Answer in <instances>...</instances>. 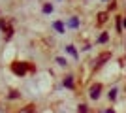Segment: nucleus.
<instances>
[{
  "instance_id": "f257e3e1",
  "label": "nucleus",
  "mask_w": 126,
  "mask_h": 113,
  "mask_svg": "<svg viewBox=\"0 0 126 113\" xmlns=\"http://www.w3.org/2000/svg\"><path fill=\"white\" fill-rule=\"evenodd\" d=\"M28 68H30V66L26 64V62H13V64H11V72L15 75H25Z\"/></svg>"
},
{
  "instance_id": "f03ea898",
  "label": "nucleus",
  "mask_w": 126,
  "mask_h": 113,
  "mask_svg": "<svg viewBox=\"0 0 126 113\" xmlns=\"http://www.w3.org/2000/svg\"><path fill=\"white\" fill-rule=\"evenodd\" d=\"M100 92H102V85H100V83H96V85H92V87H90L89 96L92 98V100H98V98H100Z\"/></svg>"
},
{
  "instance_id": "7ed1b4c3",
  "label": "nucleus",
  "mask_w": 126,
  "mask_h": 113,
  "mask_svg": "<svg viewBox=\"0 0 126 113\" xmlns=\"http://www.w3.org/2000/svg\"><path fill=\"white\" fill-rule=\"evenodd\" d=\"M53 28H55L58 34H64V30H66V28H64V25H62L60 21H55V23H53Z\"/></svg>"
},
{
  "instance_id": "20e7f679",
  "label": "nucleus",
  "mask_w": 126,
  "mask_h": 113,
  "mask_svg": "<svg viewBox=\"0 0 126 113\" xmlns=\"http://www.w3.org/2000/svg\"><path fill=\"white\" fill-rule=\"evenodd\" d=\"M109 57H111L109 53H104V55H102V57H100V59L96 60V68H98V66H102V62H105V60L109 59Z\"/></svg>"
},
{
  "instance_id": "39448f33",
  "label": "nucleus",
  "mask_w": 126,
  "mask_h": 113,
  "mask_svg": "<svg viewBox=\"0 0 126 113\" xmlns=\"http://www.w3.org/2000/svg\"><path fill=\"white\" fill-rule=\"evenodd\" d=\"M74 77H72V75H68V77H66V79H64V87H68V89H74Z\"/></svg>"
},
{
  "instance_id": "423d86ee",
  "label": "nucleus",
  "mask_w": 126,
  "mask_h": 113,
  "mask_svg": "<svg viewBox=\"0 0 126 113\" xmlns=\"http://www.w3.org/2000/svg\"><path fill=\"white\" fill-rule=\"evenodd\" d=\"M105 21H107V13H105V11H102V13H98V23H100V25H104Z\"/></svg>"
},
{
  "instance_id": "0eeeda50",
  "label": "nucleus",
  "mask_w": 126,
  "mask_h": 113,
  "mask_svg": "<svg viewBox=\"0 0 126 113\" xmlns=\"http://www.w3.org/2000/svg\"><path fill=\"white\" fill-rule=\"evenodd\" d=\"M68 27H72V28H77L79 27V21H77V17H72L68 21Z\"/></svg>"
},
{
  "instance_id": "6e6552de",
  "label": "nucleus",
  "mask_w": 126,
  "mask_h": 113,
  "mask_svg": "<svg viewBox=\"0 0 126 113\" xmlns=\"http://www.w3.org/2000/svg\"><path fill=\"white\" fill-rule=\"evenodd\" d=\"M66 49H68V53L72 55L74 59H77V51H75V47H74V45H68V47H66Z\"/></svg>"
},
{
  "instance_id": "1a4fd4ad",
  "label": "nucleus",
  "mask_w": 126,
  "mask_h": 113,
  "mask_svg": "<svg viewBox=\"0 0 126 113\" xmlns=\"http://www.w3.org/2000/svg\"><path fill=\"white\" fill-rule=\"evenodd\" d=\"M51 11H53V4L45 2V4H43V13H51Z\"/></svg>"
},
{
  "instance_id": "9d476101",
  "label": "nucleus",
  "mask_w": 126,
  "mask_h": 113,
  "mask_svg": "<svg viewBox=\"0 0 126 113\" xmlns=\"http://www.w3.org/2000/svg\"><path fill=\"white\" fill-rule=\"evenodd\" d=\"M19 113H34V106H26V108L21 109Z\"/></svg>"
},
{
  "instance_id": "9b49d317",
  "label": "nucleus",
  "mask_w": 126,
  "mask_h": 113,
  "mask_svg": "<svg viewBox=\"0 0 126 113\" xmlns=\"http://www.w3.org/2000/svg\"><path fill=\"white\" fill-rule=\"evenodd\" d=\"M117 30H122V17H117Z\"/></svg>"
},
{
  "instance_id": "f8f14e48",
  "label": "nucleus",
  "mask_w": 126,
  "mask_h": 113,
  "mask_svg": "<svg viewBox=\"0 0 126 113\" xmlns=\"http://www.w3.org/2000/svg\"><path fill=\"white\" fill-rule=\"evenodd\" d=\"M115 98H117V89H113V91L109 92V100H111V102H113Z\"/></svg>"
},
{
  "instance_id": "ddd939ff",
  "label": "nucleus",
  "mask_w": 126,
  "mask_h": 113,
  "mask_svg": "<svg viewBox=\"0 0 126 113\" xmlns=\"http://www.w3.org/2000/svg\"><path fill=\"white\" fill-rule=\"evenodd\" d=\"M79 113H87V111H89V108H87V106H85V104H81V106H79Z\"/></svg>"
},
{
  "instance_id": "4468645a",
  "label": "nucleus",
  "mask_w": 126,
  "mask_h": 113,
  "mask_svg": "<svg viewBox=\"0 0 126 113\" xmlns=\"http://www.w3.org/2000/svg\"><path fill=\"white\" fill-rule=\"evenodd\" d=\"M107 42V34H102L100 38H98V43H105Z\"/></svg>"
},
{
  "instance_id": "2eb2a0df",
  "label": "nucleus",
  "mask_w": 126,
  "mask_h": 113,
  "mask_svg": "<svg viewBox=\"0 0 126 113\" xmlns=\"http://www.w3.org/2000/svg\"><path fill=\"white\" fill-rule=\"evenodd\" d=\"M57 64H60V66H66V60H64L62 57H57Z\"/></svg>"
},
{
  "instance_id": "dca6fc26",
  "label": "nucleus",
  "mask_w": 126,
  "mask_h": 113,
  "mask_svg": "<svg viewBox=\"0 0 126 113\" xmlns=\"http://www.w3.org/2000/svg\"><path fill=\"white\" fill-rule=\"evenodd\" d=\"M122 25H124V27H126V19H124V17H122Z\"/></svg>"
},
{
  "instance_id": "f3484780",
  "label": "nucleus",
  "mask_w": 126,
  "mask_h": 113,
  "mask_svg": "<svg viewBox=\"0 0 126 113\" xmlns=\"http://www.w3.org/2000/svg\"><path fill=\"white\" fill-rule=\"evenodd\" d=\"M105 113H115V111H111V109H107V111H105Z\"/></svg>"
},
{
  "instance_id": "a211bd4d",
  "label": "nucleus",
  "mask_w": 126,
  "mask_h": 113,
  "mask_svg": "<svg viewBox=\"0 0 126 113\" xmlns=\"http://www.w3.org/2000/svg\"><path fill=\"white\" fill-rule=\"evenodd\" d=\"M104 2H107V0H104Z\"/></svg>"
}]
</instances>
